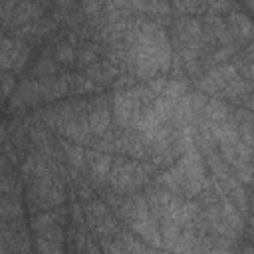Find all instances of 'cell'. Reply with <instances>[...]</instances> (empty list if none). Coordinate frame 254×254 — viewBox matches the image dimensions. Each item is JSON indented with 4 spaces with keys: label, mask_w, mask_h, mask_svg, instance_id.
I'll list each match as a JSON object with an SVG mask.
<instances>
[{
    "label": "cell",
    "mask_w": 254,
    "mask_h": 254,
    "mask_svg": "<svg viewBox=\"0 0 254 254\" xmlns=\"http://www.w3.org/2000/svg\"><path fill=\"white\" fill-rule=\"evenodd\" d=\"M133 48V73L139 81H147L155 75H167L171 67V38L163 26L145 20L131 44Z\"/></svg>",
    "instance_id": "obj_1"
},
{
    "label": "cell",
    "mask_w": 254,
    "mask_h": 254,
    "mask_svg": "<svg viewBox=\"0 0 254 254\" xmlns=\"http://www.w3.org/2000/svg\"><path fill=\"white\" fill-rule=\"evenodd\" d=\"M157 165L153 161H137L131 157L115 155L113 165L109 171L107 187L121 194H131L143 190L147 185H151L153 177L157 175Z\"/></svg>",
    "instance_id": "obj_2"
},
{
    "label": "cell",
    "mask_w": 254,
    "mask_h": 254,
    "mask_svg": "<svg viewBox=\"0 0 254 254\" xmlns=\"http://www.w3.org/2000/svg\"><path fill=\"white\" fill-rule=\"evenodd\" d=\"M65 218L67 208L64 204L34 212L30 218V230L34 234V248L40 252H64L65 250Z\"/></svg>",
    "instance_id": "obj_3"
},
{
    "label": "cell",
    "mask_w": 254,
    "mask_h": 254,
    "mask_svg": "<svg viewBox=\"0 0 254 254\" xmlns=\"http://www.w3.org/2000/svg\"><path fill=\"white\" fill-rule=\"evenodd\" d=\"M83 206V218L85 224L89 228V232L99 240H109L113 238L119 230H121V222L119 218L113 214V210L101 200V198H89L85 202H81Z\"/></svg>",
    "instance_id": "obj_4"
},
{
    "label": "cell",
    "mask_w": 254,
    "mask_h": 254,
    "mask_svg": "<svg viewBox=\"0 0 254 254\" xmlns=\"http://www.w3.org/2000/svg\"><path fill=\"white\" fill-rule=\"evenodd\" d=\"M32 58V46L10 36L0 34V71L20 73L28 67Z\"/></svg>",
    "instance_id": "obj_5"
},
{
    "label": "cell",
    "mask_w": 254,
    "mask_h": 254,
    "mask_svg": "<svg viewBox=\"0 0 254 254\" xmlns=\"http://www.w3.org/2000/svg\"><path fill=\"white\" fill-rule=\"evenodd\" d=\"M113 153H101L95 149H87L85 151V171H87V181L91 183V187L95 190L107 187V179H109V171L113 165Z\"/></svg>",
    "instance_id": "obj_6"
},
{
    "label": "cell",
    "mask_w": 254,
    "mask_h": 254,
    "mask_svg": "<svg viewBox=\"0 0 254 254\" xmlns=\"http://www.w3.org/2000/svg\"><path fill=\"white\" fill-rule=\"evenodd\" d=\"M169 32H171V46L179 48L198 42L202 34V24L198 16H173V22L169 24Z\"/></svg>",
    "instance_id": "obj_7"
},
{
    "label": "cell",
    "mask_w": 254,
    "mask_h": 254,
    "mask_svg": "<svg viewBox=\"0 0 254 254\" xmlns=\"http://www.w3.org/2000/svg\"><path fill=\"white\" fill-rule=\"evenodd\" d=\"M87 125L93 137H101L111 131V95L103 93L95 99H89Z\"/></svg>",
    "instance_id": "obj_8"
},
{
    "label": "cell",
    "mask_w": 254,
    "mask_h": 254,
    "mask_svg": "<svg viewBox=\"0 0 254 254\" xmlns=\"http://www.w3.org/2000/svg\"><path fill=\"white\" fill-rule=\"evenodd\" d=\"M81 71H83L85 75H89L101 89H103V87H109L111 81L119 75V67L113 65L111 62H107L105 58H99L97 62H93V64H89L87 67H83Z\"/></svg>",
    "instance_id": "obj_9"
},
{
    "label": "cell",
    "mask_w": 254,
    "mask_h": 254,
    "mask_svg": "<svg viewBox=\"0 0 254 254\" xmlns=\"http://www.w3.org/2000/svg\"><path fill=\"white\" fill-rule=\"evenodd\" d=\"M48 10H44L40 4H36L34 0H18L16 8H14V16H12V30H16L18 26L38 20L42 16H46Z\"/></svg>",
    "instance_id": "obj_10"
},
{
    "label": "cell",
    "mask_w": 254,
    "mask_h": 254,
    "mask_svg": "<svg viewBox=\"0 0 254 254\" xmlns=\"http://www.w3.org/2000/svg\"><path fill=\"white\" fill-rule=\"evenodd\" d=\"M230 111H232V105L226 103L224 99H218V97H206L200 117L206 119V121L220 123V121H228Z\"/></svg>",
    "instance_id": "obj_11"
},
{
    "label": "cell",
    "mask_w": 254,
    "mask_h": 254,
    "mask_svg": "<svg viewBox=\"0 0 254 254\" xmlns=\"http://www.w3.org/2000/svg\"><path fill=\"white\" fill-rule=\"evenodd\" d=\"M101 58V44L93 42V40H83L77 48H75V62L73 65L77 69H83L87 67L89 64L97 62Z\"/></svg>",
    "instance_id": "obj_12"
},
{
    "label": "cell",
    "mask_w": 254,
    "mask_h": 254,
    "mask_svg": "<svg viewBox=\"0 0 254 254\" xmlns=\"http://www.w3.org/2000/svg\"><path fill=\"white\" fill-rule=\"evenodd\" d=\"M67 81H69V93H71V95L83 97V95H91V93H95V91H101V87H99L89 75H85L81 69L71 71Z\"/></svg>",
    "instance_id": "obj_13"
},
{
    "label": "cell",
    "mask_w": 254,
    "mask_h": 254,
    "mask_svg": "<svg viewBox=\"0 0 254 254\" xmlns=\"http://www.w3.org/2000/svg\"><path fill=\"white\" fill-rule=\"evenodd\" d=\"M62 69V65L52 58V54L44 52L42 58L34 64V67L28 71V77H34V79H40V77H50V75H56L58 71Z\"/></svg>",
    "instance_id": "obj_14"
},
{
    "label": "cell",
    "mask_w": 254,
    "mask_h": 254,
    "mask_svg": "<svg viewBox=\"0 0 254 254\" xmlns=\"http://www.w3.org/2000/svg\"><path fill=\"white\" fill-rule=\"evenodd\" d=\"M173 16H202L206 12V4L198 0H171Z\"/></svg>",
    "instance_id": "obj_15"
},
{
    "label": "cell",
    "mask_w": 254,
    "mask_h": 254,
    "mask_svg": "<svg viewBox=\"0 0 254 254\" xmlns=\"http://www.w3.org/2000/svg\"><path fill=\"white\" fill-rule=\"evenodd\" d=\"M16 85H18L16 73H14V71H4V73H2V83H0V93H2V99H4V101L14 93Z\"/></svg>",
    "instance_id": "obj_16"
},
{
    "label": "cell",
    "mask_w": 254,
    "mask_h": 254,
    "mask_svg": "<svg viewBox=\"0 0 254 254\" xmlns=\"http://www.w3.org/2000/svg\"><path fill=\"white\" fill-rule=\"evenodd\" d=\"M2 73H4V71H0V83H2ZM2 105H4V99H2V93H0V107H2Z\"/></svg>",
    "instance_id": "obj_17"
}]
</instances>
